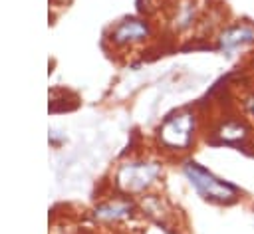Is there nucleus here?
I'll use <instances>...</instances> for the list:
<instances>
[{"mask_svg": "<svg viewBox=\"0 0 254 234\" xmlns=\"http://www.w3.org/2000/svg\"><path fill=\"white\" fill-rule=\"evenodd\" d=\"M143 38H147V26L139 20H123L111 34L115 44H135Z\"/></svg>", "mask_w": 254, "mask_h": 234, "instance_id": "423d86ee", "label": "nucleus"}, {"mask_svg": "<svg viewBox=\"0 0 254 234\" xmlns=\"http://www.w3.org/2000/svg\"><path fill=\"white\" fill-rule=\"evenodd\" d=\"M194 127H196V117L189 111H181V113L169 117L161 125V129H159L161 143L169 149L185 151L192 143Z\"/></svg>", "mask_w": 254, "mask_h": 234, "instance_id": "f03ea898", "label": "nucleus"}, {"mask_svg": "<svg viewBox=\"0 0 254 234\" xmlns=\"http://www.w3.org/2000/svg\"><path fill=\"white\" fill-rule=\"evenodd\" d=\"M183 171H185L189 182L194 186V190L204 200H210V202H216V204H232L240 196V192H238V188L234 184L218 178L216 175H212L210 171L200 167L198 163L189 161L183 167Z\"/></svg>", "mask_w": 254, "mask_h": 234, "instance_id": "f257e3e1", "label": "nucleus"}, {"mask_svg": "<svg viewBox=\"0 0 254 234\" xmlns=\"http://www.w3.org/2000/svg\"><path fill=\"white\" fill-rule=\"evenodd\" d=\"M250 44H254V26L246 22L230 24L218 34V48L226 54L242 50Z\"/></svg>", "mask_w": 254, "mask_h": 234, "instance_id": "39448f33", "label": "nucleus"}, {"mask_svg": "<svg viewBox=\"0 0 254 234\" xmlns=\"http://www.w3.org/2000/svg\"><path fill=\"white\" fill-rule=\"evenodd\" d=\"M244 109L254 119V91H250L248 95H244Z\"/></svg>", "mask_w": 254, "mask_h": 234, "instance_id": "0eeeda50", "label": "nucleus"}, {"mask_svg": "<svg viewBox=\"0 0 254 234\" xmlns=\"http://www.w3.org/2000/svg\"><path fill=\"white\" fill-rule=\"evenodd\" d=\"M212 137H214V141L224 143V145L246 147L252 141V129L242 119L226 117V119L218 121V125L212 129Z\"/></svg>", "mask_w": 254, "mask_h": 234, "instance_id": "20e7f679", "label": "nucleus"}, {"mask_svg": "<svg viewBox=\"0 0 254 234\" xmlns=\"http://www.w3.org/2000/svg\"><path fill=\"white\" fill-rule=\"evenodd\" d=\"M161 169L155 163H129L119 169L117 182L127 192H141L155 182Z\"/></svg>", "mask_w": 254, "mask_h": 234, "instance_id": "7ed1b4c3", "label": "nucleus"}]
</instances>
